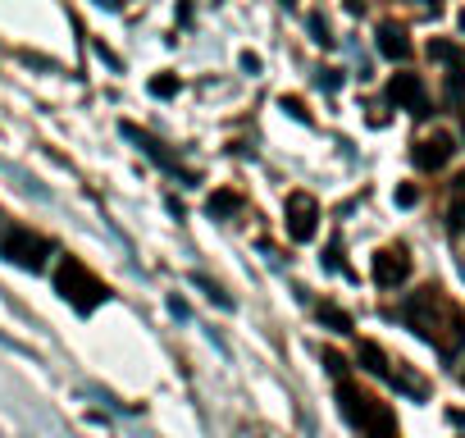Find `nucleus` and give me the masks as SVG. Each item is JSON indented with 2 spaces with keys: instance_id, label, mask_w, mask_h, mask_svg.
<instances>
[{
  "instance_id": "nucleus-1",
  "label": "nucleus",
  "mask_w": 465,
  "mask_h": 438,
  "mask_svg": "<svg viewBox=\"0 0 465 438\" xmlns=\"http://www.w3.org/2000/svg\"><path fill=\"white\" fill-rule=\"evenodd\" d=\"M401 320H406L424 343H433L442 356H456V352L465 347V315H460L438 288L415 293V297L401 306Z\"/></svg>"
},
{
  "instance_id": "nucleus-2",
  "label": "nucleus",
  "mask_w": 465,
  "mask_h": 438,
  "mask_svg": "<svg viewBox=\"0 0 465 438\" xmlns=\"http://www.w3.org/2000/svg\"><path fill=\"white\" fill-rule=\"evenodd\" d=\"M388 96H392V101H406L411 114H429V101H424V87H420L415 74H397L392 87H388Z\"/></svg>"
},
{
  "instance_id": "nucleus-3",
  "label": "nucleus",
  "mask_w": 465,
  "mask_h": 438,
  "mask_svg": "<svg viewBox=\"0 0 465 438\" xmlns=\"http://www.w3.org/2000/svg\"><path fill=\"white\" fill-rule=\"evenodd\" d=\"M406 270H411V261H406V252H401V247H392V252H379V256H374V279H379L383 288L401 284V279H406Z\"/></svg>"
},
{
  "instance_id": "nucleus-4",
  "label": "nucleus",
  "mask_w": 465,
  "mask_h": 438,
  "mask_svg": "<svg viewBox=\"0 0 465 438\" xmlns=\"http://www.w3.org/2000/svg\"><path fill=\"white\" fill-rule=\"evenodd\" d=\"M447 155H451V137H429V142L415 146V164L420 169H442Z\"/></svg>"
},
{
  "instance_id": "nucleus-5",
  "label": "nucleus",
  "mask_w": 465,
  "mask_h": 438,
  "mask_svg": "<svg viewBox=\"0 0 465 438\" xmlns=\"http://www.w3.org/2000/svg\"><path fill=\"white\" fill-rule=\"evenodd\" d=\"M292 234L311 238L315 234V201L311 196H292Z\"/></svg>"
},
{
  "instance_id": "nucleus-6",
  "label": "nucleus",
  "mask_w": 465,
  "mask_h": 438,
  "mask_svg": "<svg viewBox=\"0 0 465 438\" xmlns=\"http://www.w3.org/2000/svg\"><path fill=\"white\" fill-rule=\"evenodd\" d=\"M379 51H383L388 60H406V51H411V46H406V33H401V28H383V33H379Z\"/></svg>"
},
{
  "instance_id": "nucleus-7",
  "label": "nucleus",
  "mask_w": 465,
  "mask_h": 438,
  "mask_svg": "<svg viewBox=\"0 0 465 438\" xmlns=\"http://www.w3.org/2000/svg\"><path fill=\"white\" fill-rule=\"evenodd\" d=\"M460 28H465V15H460Z\"/></svg>"
}]
</instances>
